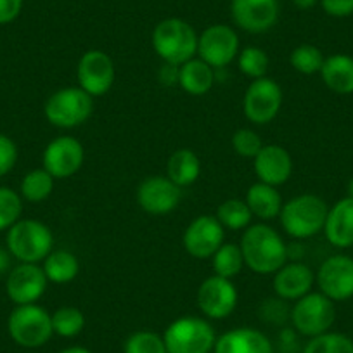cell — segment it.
I'll list each match as a JSON object with an SVG mask.
<instances>
[{
    "instance_id": "cell-1",
    "label": "cell",
    "mask_w": 353,
    "mask_h": 353,
    "mask_svg": "<svg viewBox=\"0 0 353 353\" xmlns=\"http://www.w3.org/2000/svg\"><path fill=\"white\" fill-rule=\"evenodd\" d=\"M244 265L254 274L270 276L290 260V246L269 223L260 222L244 229L239 243Z\"/></svg>"
},
{
    "instance_id": "cell-2",
    "label": "cell",
    "mask_w": 353,
    "mask_h": 353,
    "mask_svg": "<svg viewBox=\"0 0 353 353\" xmlns=\"http://www.w3.org/2000/svg\"><path fill=\"white\" fill-rule=\"evenodd\" d=\"M198 33L191 23L181 18H166L154 26L152 49L165 64L182 66L198 56Z\"/></svg>"
},
{
    "instance_id": "cell-3",
    "label": "cell",
    "mask_w": 353,
    "mask_h": 353,
    "mask_svg": "<svg viewBox=\"0 0 353 353\" xmlns=\"http://www.w3.org/2000/svg\"><path fill=\"white\" fill-rule=\"evenodd\" d=\"M329 206L321 196L305 192L288 199L281 210L279 222L284 232L298 241L310 239L324 230Z\"/></svg>"
},
{
    "instance_id": "cell-4",
    "label": "cell",
    "mask_w": 353,
    "mask_h": 353,
    "mask_svg": "<svg viewBox=\"0 0 353 353\" xmlns=\"http://www.w3.org/2000/svg\"><path fill=\"white\" fill-rule=\"evenodd\" d=\"M6 246L19 263H40L54 250L52 230L35 219H19L6 236Z\"/></svg>"
},
{
    "instance_id": "cell-5",
    "label": "cell",
    "mask_w": 353,
    "mask_h": 353,
    "mask_svg": "<svg viewBox=\"0 0 353 353\" xmlns=\"http://www.w3.org/2000/svg\"><path fill=\"white\" fill-rule=\"evenodd\" d=\"M216 338L212 322L196 315L175 319L163 332L168 353H213Z\"/></svg>"
},
{
    "instance_id": "cell-6",
    "label": "cell",
    "mask_w": 353,
    "mask_h": 353,
    "mask_svg": "<svg viewBox=\"0 0 353 353\" xmlns=\"http://www.w3.org/2000/svg\"><path fill=\"white\" fill-rule=\"evenodd\" d=\"M8 331L12 341L23 348H40L54 334L52 314L37 303L16 305L8 319Z\"/></svg>"
},
{
    "instance_id": "cell-7",
    "label": "cell",
    "mask_w": 353,
    "mask_h": 353,
    "mask_svg": "<svg viewBox=\"0 0 353 353\" xmlns=\"http://www.w3.org/2000/svg\"><path fill=\"white\" fill-rule=\"evenodd\" d=\"M94 113V97L80 87H64L50 94L43 114L52 127L77 128L87 123Z\"/></svg>"
},
{
    "instance_id": "cell-8",
    "label": "cell",
    "mask_w": 353,
    "mask_h": 353,
    "mask_svg": "<svg viewBox=\"0 0 353 353\" xmlns=\"http://www.w3.org/2000/svg\"><path fill=\"white\" fill-rule=\"evenodd\" d=\"M291 325L305 338H315L331 331L336 322V305L321 291H310L291 307Z\"/></svg>"
},
{
    "instance_id": "cell-9",
    "label": "cell",
    "mask_w": 353,
    "mask_h": 353,
    "mask_svg": "<svg viewBox=\"0 0 353 353\" xmlns=\"http://www.w3.org/2000/svg\"><path fill=\"white\" fill-rule=\"evenodd\" d=\"M283 88L274 78L251 80L243 97V113L253 125H269L283 108Z\"/></svg>"
},
{
    "instance_id": "cell-10",
    "label": "cell",
    "mask_w": 353,
    "mask_h": 353,
    "mask_svg": "<svg viewBox=\"0 0 353 353\" xmlns=\"http://www.w3.org/2000/svg\"><path fill=\"white\" fill-rule=\"evenodd\" d=\"M239 301L236 284L230 279L219 276H210L199 284L196 303L199 312L208 321H223L234 314Z\"/></svg>"
},
{
    "instance_id": "cell-11",
    "label": "cell",
    "mask_w": 353,
    "mask_h": 353,
    "mask_svg": "<svg viewBox=\"0 0 353 353\" xmlns=\"http://www.w3.org/2000/svg\"><path fill=\"white\" fill-rule=\"evenodd\" d=\"M241 50L239 35L229 25H212L198 37V57L213 70L229 66Z\"/></svg>"
},
{
    "instance_id": "cell-12",
    "label": "cell",
    "mask_w": 353,
    "mask_h": 353,
    "mask_svg": "<svg viewBox=\"0 0 353 353\" xmlns=\"http://www.w3.org/2000/svg\"><path fill=\"white\" fill-rule=\"evenodd\" d=\"M117 78L114 63L104 50H87L80 57L77 66L78 87L83 88L88 96L96 97L106 96L111 90Z\"/></svg>"
},
{
    "instance_id": "cell-13",
    "label": "cell",
    "mask_w": 353,
    "mask_h": 353,
    "mask_svg": "<svg viewBox=\"0 0 353 353\" xmlns=\"http://www.w3.org/2000/svg\"><path fill=\"white\" fill-rule=\"evenodd\" d=\"M315 284L334 303L353 298V258L343 253L325 258L315 272Z\"/></svg>"
},
{
    "instance_id": "cell-14",
    "label": "cell",
    "mask_w": 353,
    "mask_h": 353,
    "mask_svg": "<svg viewBox=\"0 0 353 353\" xmlns=\"http://www.w3.org/2000/svg\"><path fill=\"white\" fill-rule=\"evenodd\" d=\"M83 161V144L71 135H61V137L52 139L46 145L42 154V168H46L56 181L73 176L74 173L80 172Z\"/></svg>"
},
{
    "instance_id": "cell-15",
    "label": "cell",
    "mask_w": 353,
    "mask_h": 353,
    "mask_svg": "<svg viewBox=\"0 0 353 353\" xmlns=\"http://www.w3.org/2000/svg\"><path fill=\"white\" fill-rule=\"evenodd\" d=\"M225 239V229L215 215H199L185 227L182 246L196 260L212 258Z\"/></svg>"
},
{
    "instance_id": "cell-16",
    "label": "cell",
    "mask_w": 353,
    "mask_h": 353,
    "mask_svg": "<svg viewBox=\"0 0 353 353\" xmlns=\"http://www.w3.org/2000/svg\"><path fill=\"white\" fill-rule=\"evenodd\" d=\"M135 198L149 215H168L181 203L182 189L166 175H151L139 184Z\"/></svg>"
},
{
    "instance_id": "cell-17",
    "label": "cell",
    "mask_w": 353,
    "mask_h": 353,
    "mask_svg": "<svg viewBox=\"0 0 353 353\" xmlns=\"http://www.w3.org/2000/svg\"><path fill=\"white\" fill-rule=\"evenodd\" d=\"M230 16L243 32H269L279 19V0H230Z\"/></svg>"
},
{
    "instance_id": "cell-18",
    "label": "cell",
    "mask_w": 353,
    "mask_h": 353,
    "mask_svg": "<svg viewBox=\"0 0 353 353\" xmlns=\"http://www.w3.org/2000/svg\"><path fill=\"white\" fill-rule=\"evenodd\" d=\"M46 272L39 263H19L9 270L6 291L14 305L37 303L47 290Z\"/></svg>"
},
{
    "instance_id": "cell-19",
    "label": "cell",
    "mask_w": 353,
    "mask_h": 353,
    "mask_svg": "<svg viewBox=\"0 0 353 353\" xmlns=\"http://www.w3.org/2000/svg\"><path fill=\"white\" fill-rule=\"evenodd\" d=\"M253 172L258 182L279 188L290 181L293 173V158L283 145L263 144L253 158Z\"/></svg>"
},
{
    "instance_id": "cell-20",
    "label": "cell",
    "mask_w": 353,
    "mask_h": 353,
    "mask_svg": "<svg viewBox=\"0 0 353 353\" xmlns=\"http://www.w3.org/2000/svg\"><path fill=\"white\" fill-rule=\"evenodd\" d=\"M315 272L300 260L286 261L274 274V293L286 301H296L314 290Z\"/></svg>"
},
{
    "instance_id": "cell-21",
    "label": "cell",
    "mask_w": 353,
    "mask_h": 353,
    "mask_svg": "<svg viewBox=\"0 0 353 353\" xmlns=\"http://www.w3.org/2000/svg\"><path fill=\"white\" fill-rule=\"evenodd\" d=\"M213 353H276V346L260 329L236 327L216 338Z\"/></svg>"
},
{
    "instance_id": "cell-22",
    "label": "cell",
    "mask_w": 353,
    "mask_h": 353,
    "mask_svg": "<svg viewBox=\"0 0 353 353\" xmlns=\"http://www.w3.org/2000/svg\"><path fill=\"white\" fill-rule=\"evenodd\" d=\"M324 236L331 246L348 250L353 246V199L345 196L329 206L324 223Z\"/></svg>"
},
{
    "instance_id": "cell-23",
    "label": "cell",
    "mask_w": 353,
    "mask_h": 353,
    "mask_svg": "<svg viewBox=\"0 0 353 353\" xmlns=\"http://www.w3.org/2000/svg\"><path fill=\"white\" fill-rule=\"evenodd\" d=\"M246 205L250 208L253 219H260V222L269 223L270 220L279 219L283 210V196L277 188L263 182H254L246 191Z\"/></svg>"
},
{
    "instance_id": "cell-24",
    "label": "cell",
    "mask_w": 353,
    "mask_h": 353,
    "mask_svg": "<svg viewBox=\"0 0 353 353\" xmlns=\"http://www.w3.org/2000/svg\"><path fill=\"white\" fill-rule=\"evenodd\" d=\"M319 74L331 92L338 96L353 94V57L348 54H332L325 57Z\"/></svg>"
},
{
    "instance_id": "cell-25",
    "label": "cell",
    "mask_w": 353,
    "mask_h": 353,
    "mask_svg": "<svg viewBox=\"0 0 353 353\" xmlns=\"http://www.w3.org/2000/svg\"><path fill=\"white\" fill-rule=\"evenodd\" d=\"M179 85L189 96H206L215 85V70L203 59L194 57L179 66Z\"/></svg>"
},
{
    "instance_id": "cell-26",
    "label": "cell",
    "mask_w": 353,
    "mask_h": 353,
    "mask_svg": "<svg viewBox=\"0 0 353 353\" xmlns=\"http://www.w3.org/2000/svg\"><path fill=\"white\" fill-rule=\"evenodd\" d=\"M201 175V159L192 149L182 148L170 154L166 163V176L179 188H189Z\"/></svg>"
},
{
    "instance_id": "cell-27",
    "label": "cell",
    "mask_w": 353,
    "mask_h": 353,
    "mask_svg": "<svg viewBox=\"0 0 353 353\" xmlns=\"http://www.w3.org/2000/svg\"><path fill=\"white\" fill-rule=\"evenodd\" d=\"M49 283L68 284L80 274V260L77 254L66 250H52L42 265Z\"/></svg>"
},
{
    "instance_id": "cell-28",
    "label": "cell",
    "mask_w": 353,
    "mask_h": 353,
    "mask_svg": "<svg viewBox=\"0 0 353 353\" xmlns=\"http://www.w3.org/2000/svg\"><path fill=\"white\" fill-rule=\"evenodd\" d=\"M212 260V270L215 276L225 277V279L232 281L234 277L239 276L243 272V269L246 267L244 265V256L243 251H241L239 244L234 243H223L219 250L213 253Z\"/></svg>"
},
{
    "instance_id": "cell-29",
    "label": "cell",
    "mask_w": 353,
    "mask_h": 353,
    "mask_svg": "<svg viewBox=\"0 0 353 353\" xmlns=\"http://www.w3.org/2000/svg\"><path fill=\"white\" fill-rule=\"evenodd\" d=\"M54 182L56 179L46 168H35L23 176L19 194L30 203H42L52 194Z\"/></svg>"
},
{
    "instance_id": "cell-30",
    "label": "cell",
    "mask_w": 353,
    "mask_h": 353,
    "mask_svg": "<svg viewBox=\"0 0 353 353\" xmlns=\"http://www.w3.org/2000/svg\"><path fill=\"white\" fill-rule=\"evenodd\" d=\"M215 216L225 230H244L251 225L253 220L246 201L237 198L225 199L222 205H219Z\"/></svg>"
},
{
    "instance_id": "cell-31",
    "label": "cell",
    "mask_w": 353,
    "mask_h": 353,
    "mask_svg": "<svg viewBox=\"0 0 353 353\" xmlns=\"http://www.w3.org/2000/svg\"><path fill=\"white\" fill-rule=\"evenodd\" d=\"M237 68H239L241 73L244 77L251 78V80H256V78L267 77V71H269L270 59L269 54L265 52L263 49L254 46H248L244 49L239 50L237 54Z\"/></svg>"
},
{
    "instance_id": "cell-32",
    "label": "cell",
    "mask_w": 353,
    "mask_h": 353,
    "mask_svg": "<svg viewBox=\"0 0 353 353\" xmlns=\"http://www.w3.org/2000/svg\"><path fill=\"white\" fill-rule=\"evenodd\" d=\"M325 57L322 50L312 43H301V46L294 47L290 54V64L293 66V70L300 74H307V77L321 73Z\"/></svg>"
},
{
    "instance_id": "cell-33",
    "label": "cell",
    "mask_w": 353,
    "mask_h": 353,
    "mask_svg": "<svg viewBox=\"0 0 353 353\" xmlns=\"http://www.w3.org/2000/svg\"><path fill=\"white\" fill-rule=\"evenodd\" d=\"M301 353H353V341L343 332H324L308 339Z\"/></svg>"
},
{
    "instance_id": "cell-34",
    "label": "cell",
    "mask_w": 353,
    "mask_h": 353,
    "mask_svg": "<svg viewBox=\"0 0 353 353\" xmlns=\"http://www.w3.org/2000/svg\"><path fill=\"white\" fill-rule=\"evenodd\" d=\"M85 327V315L77 307H59L52 314L54 334L61 338H74Z\"/></svg>"
},
{
    "instance_id": "cell-35",
    "label": "cell",
    "mask_w": 353,
    "mask_h": 353,
    "mask_svg": "<svg viewBox=\"0 0 353 353\" xmlns=\"http://www.w3.org/2000/svg\"><path fill=\"white\" fill-rule=\"evenodd\" d=\"M123 353H168L166 352L165 339L161 334L154 331H142L132 332L123 345Z\"/></svg>"
},
{
    "instance_id": "cell-36",
    "label": "cell",
    "mask_w": 353,
    "mask_h": 353,
    "mask_svg": "<svg viewBox=\"0 0 353 353\" xmlns=\"http://www.w3.org/2000/svg\"><path fill=\"white\" fill-rule=\"evenodd\" d=\"M23 213V198L11 188H0V232L9 230Z\"/></svg>"
},
{
    "instance_id": "cell-37",
    "label": "cell",
    "mask_w": 353,
    "mask_h": 353,
    "mask_svg": "<svg viewBox=\"0 0 353 353\" xmlns=\"http://www.w3.org/2000/svg\"><path fill=\"white\" fill-rule=\"evenodd\" d=\"M232 148L243 158L253 159L254 156L260 152V149L263 148V141H261L260 135L256 134L251 128H239V130L234 132L232 135Z\"/></svg>"
},
{
    "instance_id": "cell-38",
    "label": "cell",
    "mask_w": 353,
    "mask_h": 353,
    "mask_svg": "<svg viewBox=\"0 0 353 353\" xmlns=\"http://www.w3.org/2000/svg\"><path fill=\"white\" fill-rule=\"evenodd\" d=\"M258 315L263 319L267 324L272 325H284L291 317V308L288 307V301L283 298H267L260 305Z\"/></svg>"
},
{
    "instance_id": "cell-39",
    "label": "cell",
    "mask_w": 353,
    "mask_h": 353,
    "mask_svg": "<svg viewBox=\"0 0 353 353\" xmlns=\"http://www.w3.org/2000/svg\"><path fill=\"white\" fill-rule=\"evenodd\" d=\"M18 161V145L9 135L0 134V176L8 175Z\"/></svg>"
},
{
    "instance_id": "cell-40",
    "label": "cell",
    "mask_w": 353,
    "mask_h": 353,
    "mask_svg": "<svg viewBox=\"0 0 353 353\" xmlns=\"http://www.w3.org/2000/svg\"><path fill=\"white\" fill-rule=\"evenodd\" d=\"M322 11L331 18H348L353 14V0H321Z\"/></svg>"
},
{
    "instance_id": "cell-41",
    "label": "cell",
    "mask_w": 353,
    "mask_h": 353,
    "mask_svg": "<svg viewBox=\"0 0 353 353\" xmlns=\"http://www.w3.org/2000/svg\"><path fill=\"white\" fill-rule=\"evenodd\" d=\"M25 0H0V25H9L21 14Z\"/></svg>"
},
{
    "instance_id": "cell-42",
    "label": "cell",
    "mask_w": 353,
    "mask_h": 353,
    "mask_svg": "<svg viewBox=\"0 0 353 353\" xmlns=\"http://www.w3.org/2000/svg\"><path fill=\"white\" fill-rule=\"evenodd\" d=\"M298 332L293 327H284L281 331L279 339H277V346L283 353H294L298 350Z\"/></svg>"
},
{
    "instance_id": "cell-43",
    "label": "cell",
    "mask_w": 353,
    "mask_h": 353,
    "mask_svg": "<svg viewBox=\"0 0 353 353\" xmlns=\"http://www.w3.org/2000/svg\"><path fill=\"white\" fill-rule=\"evenodd\" d=\"M11 260L12 254L9 253L8 248H0V276L11 270Z\"/></svg>"
},
{
    "instance_id": "cell-44",
    "label": "cell",
    "mask_w": 353,
    "mask_h": 353,
    "mask_svg": "<svg viewBox=\"0 0 353 353\" xmlns=\"http://www.w3.org/2000/svg\"><path fill=\"white\" fill-rule=\"evenodd\" d=\"M294 8L301 9V11H308V9L315 8L321 0H291Z\"/></svg>"
},
{
    "instance_id": "cell-45",
    "label": "cell",
    "mask_w": 353,
    "mask_h": 353,
    "mask_svg": "<svg viewBox=\"0 0 353 353\" xmlns=\"http://www.w3.org/2000/svg\"><path fill=\"white\" fill-rule=\"evenodd\" d=\"M59 353H92L88 348L85 346H68V348L61 350Z\"/></svg>"
},
{
    "instance_id": "cell-46",
    "label": "cell",
    "mask_w": 353,
    "mask_h": 353,
    "mask_svg": "<svg viewBox=\"0 0 353 353\" xmlns=\"http://www.w3.org/2000/svg\"><path fill=\"white\" fill-rule=\"evenodd\" d=\"M346 196L353 199V176L348 181V185H346Z\"/></svg>"
},
{
    "instance_id": "cell-47",
    "label": "cell",
    "mask_w": 353,
    "mask_h": 353,
    "mask_svg": "<svg viewBox=\"0 0 353 353\" xmlns=\"http://www.w3.org/2000/svg\"><path fill=\"white\" fill-rule=\"evenodd\" d=\"M352 341H353V338H352Z\"/></svg>"
}]
</instances>
